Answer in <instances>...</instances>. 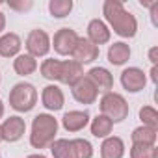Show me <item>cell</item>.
<instances>
[{"mask_svg":"<svg viewBox=\"0 0 158 158\" xmlns=\"http://www.w3.org/2000/svg\"><path fill=\"white\" fill-rule=\"evenodd\" d=\"M106 21L112 24L114 32L121 37H134L138 32V21L132 13L125 10L119 0H106L102 6Z\"/></svg>","mask_w":158,"mask_h":158,"instance_id":"6da1fadb","label":"cell"},{"mask_svg":"<svg viewBox=\"0 0 158 158\" xmlns=\"http://www.w3.org/2000/svg\"><path fill=\"white\" fill-rule=\"evenodd\" d=\"M58 132V121L50 114H39L34 117L32 123V134H30V143L35 149H45L48 147Z\"/></svg>","mask_w":158,"mask_h":158,"instance_id":"7a4b0ae2","label":"cell"},{"mask_svg":"<svg viewBox=\"0 0 158 158\" xmlns=\"http://www.w3.org/2000/svg\"><path fill=\"white\" fill-rule=\"evenodd\" d=\"M37 102V91L28 82H19L10 91V106L17 112H30Z\"/></svg>","mask_w":158,"mask_h":158,"instance_id":"3957f363","label":"cell"},{"mask_svg":"<svg viewBox=\"0 0 158 158\" xmlns=\"http://www.w3.org/2000/svg\"><path fill=\"white\" fill-rule=\"evenodd\" d=\"M101 112L112 123H121L128 117V104L123 95L110 91V93H104L101 99Z\"/></svg>","mask_w":158,"mask_h":158,"instance_id":"277c9868","label":"cell"},{"mask_svg":"<svg viewBox=\"0 0 158 158\" xmlns=\"http://www.w3.org/2000/svg\"><path fill=\"white\" fill-rule=\"evenodd\" d=\"M26 50L32 58H41V56H47L48 50H50V37L45 30H32L26 37Z\"/></svg>","mask_w":158,"mask_h":158,"instance_id":"5b68a950","label":"cell"},{"mask_svg":"<svg viewBox=\"0 0 158 158\" xmlns=\"http://www.w3.org/2000/svg\"><path fill=\"white\" fill-rule=\"evenodd\" d=\"M76 41H78V35H76V32H74L73 28H60V30L54 34L50 47H54V50H56L58 54L67 56V54L73 52Z\"/></svg>","mask_w":158,"mask_h":158,"instance_id":"8992f818","label":"cell"},{"mask_svg":"<svg viewBox=\"0 0 158 158\" xmlns=\"http://www.w3.org/2000/svg\"><path fill=\"white\" fill-rule=\"evenodd\" d=\"M71 88H73L71 91H73L74 101H78L80 104H93L97 101L99 91H97V88L93 86V82L89 80L88 76H82L80 80L74 82Z\"/></svg>","mask_w":158,"mask_h":158,"instance_id":"52a82bcc","label":"cell"},{"mask_svg":"<svg viewBox=\"0 0 158 158\" xmlns=\"http://www.w3.org/2000/svg\"><path fill=\"white\" fill-rule=\"evenodd\" d=\"M71 56H73V60L76 63H80V65L82 63H91V61H95L99 58V47H95L88 37H78Z\"/></svg>","mask_w":158,"mask_h":158,"instance_id":"ba28073f","label":"cell"},{"mask_svg":"<svg viewBox=\"0 0 158 158\" xmlns=\"http://www.w3.org/2000/svg\"><path fill=\"white\" fill-rule=\"evenodd\" d=\"M24 132H26V123L19 115H11V117H8L2 125H0V134H2V139L4 141H10V143L19 141L24 136Z\"/></svg>","mask_w":158,"mask_h":158,"instance_id":"9c48e42d","label":"cell"},{"mask_svg":"<svg viewBox=\"0 0 158 158\" xmlns=\"http://www.w3.org/2000/svg\"><path fill=\"white\" fill-rule=\"evenodd\" d=\"M121 84L127 91L130 93H138L145 88L147 84V76L139 67H128L121 73Z\"/></svg>","mask_w":158,"mask_h":158,"instance_id":"30bf717a","label":"cell"},{"mask_svg":"<svg viewBox=\"0 0 158 158\" xmlns=\"http://www.w3.org/2000/svg\"><path fill=\"white\" fill-rule=\"evenodd\" d=\"M84 76V67L80 63H76L74 60H65L60 63V76H58V82L73 86L74 82H78L80 78Z\"/></svg>","mask_w":158,"mask_h":158,"instance_id":"8fae6325","label":"cell"},{"mask_svg":"<svg viewBox=\"0 0 158 158\" xmlns=\"http://www.w3.org/2000/svg\"><path fill=\"white\" fill-rule=\"evenodd\" d=\"M88 78L93 82V86L97 88V91L101 93H110L114 89V76L108 69L104 67H93L88 73Z\"/></svg>","mask_w":158,"mask_h":158,"instance_id":"7c38bea8","label":"cell"},{"mask_svg":"<svg viewBox=\"0 0 158 158\" xmlns=\"http://www.w3.org/2000/svg\"><path fill=\"white\" fill-rule=\"evenodd\" d=\"M88 123H89V114L86 110H71L61 117V125L67 132H80Z\"/></svg>","mask_w":158,"mask_h":158,"instance_id":"4fadbf2b","label":"cell"},{"mask_svg":"<svg viewBox=\"0 0 158 158\" xmlns=\"http://www.w3.org/2000/svg\"><path fill=\"white\" fill-rule=\"evenodd\" d=\"M41 101H43V106H45L47 110H50V112H58V110L63 108L65 97H63V91H61L58 86L50 84V86H47V88L43 89Z\"/></svg>","mask_w":158,"mask_h":158,"instance_id":"5bb4252c","label":"cell"},{"mask_svg":"<svg viewBox=\"0 0 158 158\" xmlns=\"http://www.w3.org/2000/svg\"><path fill=\"white\" fill-rule=\"evenodd\" d=\"M88 39L95 47H101V45L108 43L110 41V30H108V26L101 19L89 21V24H88Z\"/></svg>","mask_w":158,"mask_h":158,"instance_id":"9a60e30c","label":"cell"},{"mask_svg":"<svg viewBox=\"0 0 158 158\" xmlns=\"http://www.w3.org/2000/svg\"><path fill=\"white\" fill-rule=\"evenodd\" d=\"M125 154V143L117 136H108L104 138L101 145V158H123Z\"/></svg>","mask_w":158,"mask_h":158,"instance_id":"2e32d148","label":"cell"},{"mask_svg":"<svg viewBox=\"0 0 158 158\" xmlns=\"http://www.w3.org/2000/svg\"><path fill=\"white\" fill-rule=\"evenodd\" d=\"M21 37L13 32H8L4 35H0V56L4 58H11V56H17L19 50H21Z\"/></svg>","mask_w":158,"mask_h":158,"instance_id":"e0dca14e","label":"cell"},{"mask_svg":"<svg viewBox=\"0 0 158 158\" xmlns=\"http://www.w3.org/2000/svg\"><path fill=\"white\" fill-rule=\"evenodd\" d=\"M128 58H130V47L127 43L119 41V43L110 45V48H108V61L112 65H123V63L128 61Z\"/></svg>","mask_w":158,"mask_h":158,"instance_id":"ac0fdd59","label":"cell"},{"mask_svg":"<svg viewBox=\"0 0 158 158\" xmlns=\"http://www.w3.org/2000/svg\"><path fill=\"white\" fill-rule=\"evenodd\" d=\"M13 69H15V73L19 76H28V74H32L37 69V60L32 58L30 54H21V56L15 58Z\"/></svg>","mask_w":158,"mask_h":158,"instance_id":"d6986e66","label":"cell"},{"mask_svg":"<svg viewBox=\"0 0 158 158\" xmlns=\"http://www.w3.org/2000/svg\"><path fill=\"white\" fill-rule=\"evenodd\" d=\"M112 128H114V123L106 117V115H97L93 121H91V134L95 138H108L112 134Z\"/></svg>","mask_w":158,"mask_h":158,"instance_id":"ffe728a7","label":"cell"},{"mask_svg":"<svg viewBox=\"0 0 158 158\" xmlns=\"http://www.w3.org/2000/svg\"><path fill=\"white\" fill-rule=\"evenodd\" d=\"M50 152L54 158H74V151H73V143L71 139H54L50 143Z\"/></svg>","mask_w":158,"mask_h":158,"instance_id":"44dd1931","label":"cell"},{"mask_svg":"<svg viewBox=\"0 0 158 158\" xmlns=\"http://www.w3.org/2000/svg\"><path fill=\"white\" fill-rule=\"evenodd\" d=\"M156 141V130L149 127H138L132 132V143H141V145H154Z\"/></svg>","mask_w":158,"mask_h":158,"instance_id":"7402d4cb","label":"cell"},{"mask_svg":"<svg viewBox=\"0 0 158 158\" xmlns=\"http://www.w3.org/2000/svg\"><path fill=\"white\" fill-rule=\"evenodd\" d=\"M71 10H73V0H50L48 2V11L54 19L67 17Z\"/></svg>","mask_w":158,"mask_h":158,"instance_id":"603a6c76","label":"cell"},{"mask_svg":"<svg viewBox=\"0 0 158 158\" xmlns=\"http://www.w3.org/2000/svg\"><path fill=\"white\" fill-rule=\"evenodd\" d=\"M71 143H73L74 158H91L93 156V147L88 139L76 138V139H71Z\"/></svg>","mask_w":158,"mask_h":158,"instance_id":"cb8c5ba5","label":"cell"},{"mask_svg":"<svg viewBox=\"0 0 158 158\" xmlns=\"http://www.w3.org/2000/svg\"><path fill=\"white\" fill-rule=\"evenodd\" d=\"M130 158H158V149L154 145L134 143L130 149Z\"/></svg>","mask_w":158,"mask_h":158,"instance_id":"d4e9b609","label":"cell"},{"mask_svg":"<svg viewBox=\"0 0 158 158\" xmlns=\"http://www.w3.org/2000/svg\"><path fill=\"white\" fill-rule=\"evenodd\" d=\"M60 60H45L41 63V74L47 78V80H58V76H60Z\"/></svg>","mask_w":158,"mask_h":158,"instance_id":"484cf974","label":"cell"},{"mask_svg":"<svg viewBox=\"0 0 158 158\" xmlns=\"http://www.w3.org/2000/svg\"><path fill=\"white\" fill-rule=\"evenodd\" d=\"M139 119H141L143 127H149V128H154L156 130V127H158V112H156V108L143 106L139 110Z\"/></svg>","mask_w":158,"mask_h":158,"instance_id":"4316f807","label":"cell"},{"mask_svg":"<svg viewBox=\"0 0 158 158\" xmlns=\"http://www.w3.org/2000/svg\"><path fill=\"white\" fill-rule=\"evenodd\" d=\"M8 6H10V10H15V11H28V10H32L34 8V2L32 0H21V2H8Z\"/></svg>","mask_w":158,"mask_h":158,"instance_id":"83f0119b","label":"cell"},{"mask_svg":"<svg viewBox=\"0 0 158 158\" xmlns=\"http://www.w3.org/2000/svg\"><path fill=\"white\" fill-rule=\"evenodd\" d=\"M151 21L154 26H158V2H152L151 6Z\"/></svg>","mask_w":158,"mask_h":158,"instance_id":"f1b7e54d","label":"cell"},{"mask_svg":"<svg viewBox=\"0 0 158 158\" xmlns=\"http://www.w3.org/2000/svg\"><path fill=\"white\" fill-rule=\"evenodd\" d=\"M156 54H158V47H152L151 50H149V60H151V63H152V67L156 65V61H158V58H156Z\"/></svg>","mask_w":158,"mask_h":158,"instance_id":"f546056e","label":"cell"},{"mask_svg":"<svg viewBox=\"0 0 158 158\" xmlns=\"http://www.w3.org/2000/svg\"><path fill=\"white\" fill-rule=\"evenodd\" d=\"M6 28V17H4V13L0 11V34H2V30Z\"/></svg>","mask_w":158,"mask_h":158,"instance_id":"4dcf8cb0","label":"cell"},{"mask_svg":"<svg viewBox=\"0 0 158 158\" xmlns=\"http://www.w3.org/2000/svg\"><path fill=\"white\" fill-rule=\"evenodd\" d=\"M156 73H158V69H156V65H154V67L151 69V78H152V82H154V84L158 82V76H156Z\"/></svg>","mask_w":158,"mask_h":158,"instance_id":"1f68e13d","label":"cell"},{"mask_svg":"<svg viewBox=\"0 0 158 158\" xmlns=\"http://www.w3.org/2000/svg\"><path fill=\"white\" fill-rule=\"evenodd\" d=\"M26 158H47V156H43V154L39 152V154H30V156H26Z\"/></svg>","mask_w":158,"mask_h":158,"instance_id":"d6a6232c","label":"cell"},{"mask_svg":"<svg viewBox=\"0 0 158 158\" xmlns=\"http://www.w3.org/2000/svg\"><path fill=\"white\" fill-rule=\"evenodd\" d=\"M4 115V104H2V101H0V117Z\"/></svg>","mask_w":158,"mask_h":158,"instance_id":"836d02e7","label":"cell"},{"mask_svg":"<svg viewBox=\"0 0 158 158\" xmlns=\"http://www.w3.org/2000/svg\"><path fill=\"white\" fill-rule=\"evenodd\" d=\"M0 141H2V134H0Z\"/></svg>","mask_w":158,"mask_h":158,"instance_id":"e575fe53","label":"cell"},{"mask_svg":"<svg viewBox=\"0 0 158 158\" xmlns=\"http://www.w3.org/2000/svg\"><path fill=\"white\" fill-rule=\"evenodd\" d=\"M0 158H2V156H0Z\"/></svg>","mask_w":158,"mask_h":158,"instance_id":"d590c367","label":"cell"}]
</instances>
